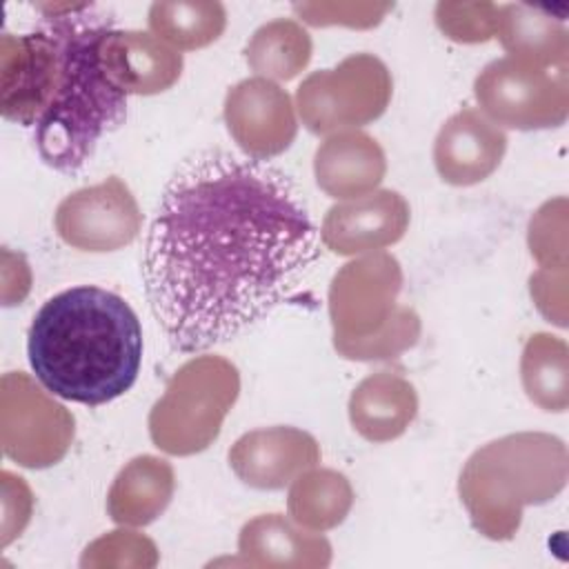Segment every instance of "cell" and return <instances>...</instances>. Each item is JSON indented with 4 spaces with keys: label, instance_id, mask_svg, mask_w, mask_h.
Returning a JSON list of instances; mask_svg holds the SVG:
<instances>
[{
    "label": "cell",
    "instance_id": "obj_26",
    "mask_svg": "<svg viewBox=\"0 0 569 569\" xmlns=\"http://www.w3.org/2000/svg\"><path fill=\"white\" fill-rule=\"evenodd\" d=\"M498 9L491 2H438L433 18L447 38L476 44L496 38Z\"/></svg>",
    "mask_w": 569,
    "mask_h": 569
},
{
    "label": "cell",
    "instance_id": "obj_2",
    "mask_svg": "<svg viewBox=\"0 0 569 569\" xmlns=\"http://www.w3.org/2000/svg\"><path fill=\"white\" fill-rule=\"evenodd\" d=\"M29 365L64 400L98 407L131 389L142 362V327L124 298L93 284L49 298L29 327Z\"/></svg>",
    "mask_w": 569,
    "mask_h": 569
},
{
    "label": "cell",
    "instance_id": "obj_18",
    "mask_svg": "<svg viewBox=\"0 0 569 569\" xmlns=\"http://www.w3.org/2000/svg\"><path fill=\"white\" fill-rule=\"evenodd\" d=\"M418 413L413 385L391 371L367 376L349 398V420L369 442H389L407 431Z\"/></svg>",
    "mask_w": 569,
    "mask_h": 569
},
{
    "label": "cell",
    "instance_id": "obj_16",
    "mask_svg": "<svg viewBox=\"0 0 569 569\" xmlns=\"http://www.w3.org/2000/svg\"><path fill=\"white\" fill-rule=\"evenodd\" d=\"M102 62L127 96L162 93L182 73V53L147 31L111 29L102 40Z\"/></svg>",
    "mask_w": 569,
    "mask_h": 569
},
{
    "label": "cell",
    "instance_id": "obj_4",
    "mask_svg": "<svg viewBox=\"0 0 569 569\" xmlns=\"http://www.w3.org/2000/svg\"><path fill=\"white\" fill-rule=\"evenodd\" d=\"M567 480V449L549 433H513L478 449L462 467L458 491L473 527L511 538L525 505L551 500Z\"/></svg>",
    "mask_w": 569,
    "mask_h": 569
},
{
    "label": "cell",
    "instance_id": "obj_3",
    "mask_svg": "<svg viewBox=\"0 0 569 569\" xmlns=\"http://www.w3.org/2000/svg\"><path fill=\"white\" fill-rule=\"evenodd\" d=\"M42 29L53 38L58 58L47 107L33 127L40 158L60 173H78L98 142L127 118V93L109 78L102 40L113 20L91 2L38 4Z\"/></svg>",
    "mask_w": 569,
    "mask_h": 569
},
{
    "label": "cell",
    "instance_id": "obj_27",
    "mask_svg": "<svg viewBox=\"0 0 569 569\" xmlns=\"http://www.w3.org/2000/svg\"><path fill=\"white\" fill-rule=\"evenodd\" d=\"M393 9L391 2H296V16L311 27L371 29Z\"/></svg>",
    "mask_w": 569,
    "mask_h": 569
},
{
    "label": "cell",
    "instance_id": "obj_23",
    "mask_svg": "<svg viewBox=\"0 0 569 569\" xmlns=\"http://www.w3.org/2000/svg\"><path fill=\"white\" fill-rule=\"evenodd\" d=\"M147 22L151 33L176 51H193L222 36L227 9L216 0H162L149 7Z\"/></svg>",
    "mask_w": 569,
    "mask_h": 569
},
{
    "label": "cell",
    "instance_id": "obj_20",
    "mask_svg": "<svg viewBox=\"0 0 569 569\" xmlns=\"http://www.w3.org/2000/svg\"><path fill=\"white\" fill-rule=\"evenodd\" d=\"M173 489L176 473L167 460L138 456L118 471L107 493L109 518L129 527L149 525L169 507Z\"/></svg>",
    "mask_w": 569,
    "mask_h": 569
},
{
    "label": "cell",
    "instance_id": "obj_24",
    "mask_svg": "<svg viewBox=\"0 0 569 569\" xmlns=\"http://www.w3.org/2000/svg\"><path fill=\"white\" fill-rule=\"evenodd\" d=\"M244 60L258 78L291 80L311 60V36L291 18H276L253 31Z\"/></svg>",
    "mask_w": 569,
    "mask_h": 569
},
{
    "label": "cell",
    "instance_id": "obj_5",
    "mask_svg": "<svg viewBox=\"0 0 569 569\" xmlns=\"http://www.w3.org/2000/svg\"><path fill=\"white\" fill-rule=\"evenodd\" d=\"M402 269L385 251L347 262L329 287L333 347L349 360L393 358L418 342L420 318L398 305Z\"/></svg>",
    "mask_w": 569,
    "mask_h": 569
},
{
    "label": "cell",
    "instance_id": "obj_15",
    "mask_svg": "<svg viewBox=\"0 0 569 569\" xmlns=\"http://www.w3.org/2000/svg\"><path fill=\"white\" fill-rule=\"evenodd\" d=\"M507 133L480 109L465 107L438 131L433 142V164L438 176L453 187L478 184L502 162Z\"/></svg>",
    "mask_w": 569,
    "mask_h": 569
},
{
    "label": "cell",
    "instance_id": "obj_8",
    "mask_svg": "<svg viewBox=\"0 0 569 569\" xmlns=\"http://www.w3.org/2000/svg\"><path fill=\"white\" fill-rule=\"evenodd\" d=\"M480 111L498 127H560L569 113V67H542L511 56L489 62L473 82Z\"/></svg>",
    "mask_w": 569,
    "mask_h": 569
},
{
    "label": "cell",
    "instance_id": "obj_21",
    "mask_svg": "<svg viewBox=\"0 0 569 569\" xmlns=\"http://www.w3.org/2000/svg\"><path fill=\"white\" fill-rule=\"evenodd\" d=\"M496 36L505 51L522 62L569 67V33L549 11L529 4H502Z\"/></svg>",
    "mask_w": 569,
    "mask_h": 569
},
{
    "label": "cell",
    "instance_id": "obj_7",
    "mask_svg": "<svg viewBox=\"0 0 569 569\" xmlns=\"http://www.w3.org/2000/svg\"><path fill=\"white\" fill-rule=\"evenodd\" d=\"M391 93L393 80L387 64L362 51L331 69L309 73L296 91V107L302 124L325 136L373 122L387 111Z\"/></svg>",
    "mask_w": 569,
    "mask_h": 569
},
{
    "label": "cell",
    "instance_id": "obj_1",
    "mask_svg": "<svg viewBox=\"0 0 569 569\" xmlns=\"http://www.w3.org/2000/svg\"><path fill=\"white\" fill-rule=\"evenodd\" d=\"M318 260V231L278 167L207 149L162 189L142 280L149 307L184 353L224 342L287 300Z\"/></svg>",
    "mask_w": 569,
    "mask_h": 569
},
{
    "label": "cell",
    "instance_id": "obj_17",
    "mask_svg": "<svg viewBox=\"0 0 569 569\" xmlns=\"http://www.w3.org/2000/svg\"><path fill=\"white\" fill-rule=\"evenodd\" d=\"M318 187L340 200L371 193L387 173V158L376 138L349 129L327 136L313 156Z\"/></svg>",
    "mask_w": 569,
    "mask_h": 569
},
{
    "label": "cell",
    "instance_id": "obj_11",
    "mask_svg": "<svg viewBox=\"0 0 569 569\" xmlns=\"http://www.w3.org/2000/svg\"><path fill=\"white\" fill-rule=\"evenodd\" d=\"M224 122L247 158L269 160L287 151L298 133L291 96L267 78H247L224 96Z\"/></svg>",
    "mask_w": 569,
    "mask_h": 569
},
{
    "label": "cell",
    "instance_id": "obj_19",
    "mask_svg": "<svg viewBox=\"0 0 569 569\" xmlns=\"http://www.w3.org/2000/svg\"><path fill=\"white\" fill-rule=\"evenodd\" d=\"M238 551L258 567H327L331 545L316 531H302L280 513H262L240 529Z\"/></svg>",
    "mask_w": 569,
    "mask_h": 569
},
{
    "label": "cell",
    "instance_id": "obj_6",
    "mask_svg": "<svg viewBox=\"0 0 569 569\" xmlns=\"http://www.w3.org/2000/svg\"><path fill=\"white\" fill-rule=\"evenodd\" d=\"M240 391L238 369L220 356L184 362L149 413V436L171 456L204 451L220 433Z\"/></svg>",
    "mask_w": 569,
    "mask_h": 569
},
{
    "label": "cell",
    "instance_id": "obj_10",
    "mask_svg": "<svg viewBox=\"0 0 569 569\" xmlns=\"http://www.w3.org/2000/svg\"><path fill=\"white\" fill-rule=\"evenodd\" d=\"M53 227L62 242L80 251H118L142 229V213L131 189L118 176L69 193L56 209Z\"/></svg>",
    "mask_w": 569,
    "mask_h": 569
},
{
    "label": "cell",
    "instance_id": "obj_22",
    "mask_svg": "<svg viewBox=\"0 0 569 569\" xmlns=\"http://www.w3.org/2000/svg\"><path fill=\"white\" fill-rule=\"evenodd\" d=\"M353 505V489L345 473L333 469L302 471L287 498V509L293 522L309 531H327L338 527Z\"/></svg>",
    "mask_w": 569,
    "mask_h": 569
},
{
    "label": "cell",
    "instance_id": "obj_9",
    "mask_svg": "<svg viewBox=\"0 0 569 569\" xmlns=\"http://www.w3.org/2000/svg\"><path fill=\"white\" fill-rule=\"evenodd\" d=\"M73 416L27 373L9 371L0 380V445L7 458L44 469L64 458L73 440Z\"/></svg>",
    "mask_w": 569,
    "mask_h": 569
},
{
    "label": "cell",
    "instance_id": "obj_25",
    "mask_svg": "<svg viewBox=\"0 0 569 569\" xmlns=\"http://www.w3.org/2000/svg\"><path fill=\"white\" fill-rule=\"evenodd\" d=\"M522 387L531 402L545 411H565L567 396V345L551 333H533L520 360Z\"/></svg>",
    "mask_w": 569,
    "mask_h": 569
},
{
    "label": "cell",
    "instance_id": "obj_12",
    "mask_svg": "<svg viewBox=\"0 0 569 569\" xmlns=\"http://www.w3.org/2000/svg\"><path fill=\"white\" fill-rule=\"evenodd\" d=\"M58 49L47 29L31 33H2L0 40V111L22 127L40 120L53 80Z\"/></svg>",
    "mask_w": 569,
    "mask_h": 569
},
{
    "label": "cell",
    "instance_id": "obj_14",
    "mask_svg": "<svg viewBox=\"0 0 569 569\" xmlns=\"http://www.w3.org/2000/svg\"><path fill=\"white\" fill-rule=\"evenodd\" d=\"M320 462L318 440L296 427H264L242 433L229 449V467L249 487L284 489Z\"/></svg>",
    "mask_w": 569,
    "mask_h": 569
},
{
    "label": "cell",
    "instance_id": "obj_13",
    "mask_svg": "<svg viewBox=\"0 0 569 569\" xmlns=\"http://www.w3.org/2000/svg\"><path fill=\"white\" fill-rule=\"evenodd\" d=\"M409 202L391 189L333 204L322 220L320 238L338 256L380 251L398 242L409 227Z\"/></svg>",
    "mask_w": 569,
    "mask_h": 569
}]
</instances>
